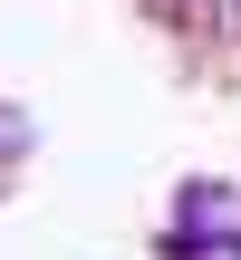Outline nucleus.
<instances>
[{
	"label": "nucleus",
	"mask_w": 241,
	"mask_h": 260,
	"mask_svg": "<svg viewBox=\"0 0 241 260\" xmlns=\"http://www.w3.org/2000/svg\"><path fill=\"white\" fill-rule=\"evenodd\" d=\"M155 19H174V29H203V19H213V0H155Z\"/></svg>",
	"instance_id": "obj_2"
},
{
	"label": "nucleus",
	"mask_w": 241,
	"mask_h": 260,
	"mask_svg": "<svg viewBox=\"0 0 241 260\" xmlns=\"http://www.w3.org/2000/svg\"><path fill=\"white\" fill-rule=\"evenodd\" d=\"M174 232L241 241V183H184V193H174Z\"/></svg>",
	"instance_id": "obj_1"
},
{
	"label": "nucleus",
	"mask_w": 241,
	"mask_h": 260,
	"mask_svg": "<svg viewBox=\"0 0 241 260\" xmlns=\"http://www.w3.org/2000/svg\"><path fill=\"white\" fill-rule=\"evenodd\" d=\"M222 10H232V19H241V0H222Z\"/></svg>",
	"instance_id": "obj_3"
}]
</instances>
